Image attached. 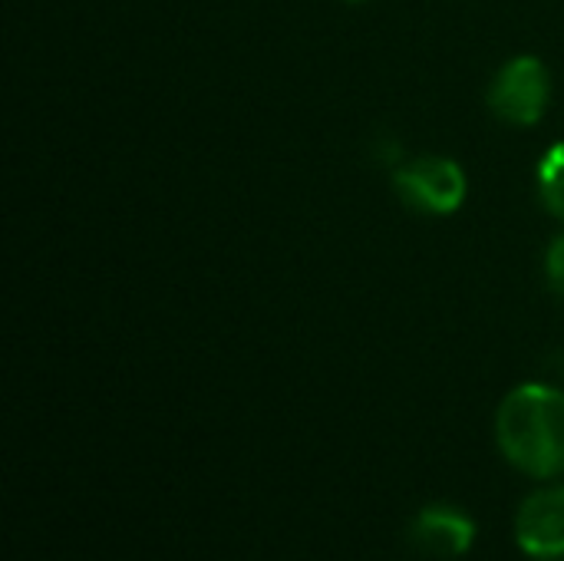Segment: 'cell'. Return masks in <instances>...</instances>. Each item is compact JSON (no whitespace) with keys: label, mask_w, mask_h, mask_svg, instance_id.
I'll use <instances>...</instances> for the list:
<instances>
[{"label":"cell","mask_w":564,"mask_h":561,"mask_svg":"<svg viewBox=\"0 0 564 561\" xmlns=\"http://www.w3.org/2000/svg\"><path fill=\"white\" fill-rule=\"evenodd\" d=\"M496 443L525 476H564V390L549 384L516 387L496 413Z\"/></svg>","instance_id":"6da1fadb"},{"label":"cell","mask_w":564,"mask_h":561,"mask_svg":"<svg viewBox=\"0 0 564 561\" xmlns=\"http://www.w3.org/2000/svg\"><path fill=\"white\" fill-rule=\"evenodd\" d=\"M393 185L397 195L423 215H453L463 208L469 192L463 165L446 155H423L403 162L393 172Z\"/></svg>","instance_id":"7a4b0ae2"},{"label":"cell","mask_w":564,"mask_h":561,"mask_svg":"<svg viewBox=\"0 0 564 561\" xmlns=\"http://www.w3.org/2000/svg\"><path fill=\"white\" fill-rule=\"evenodd\" d=\"M552 103V73L539 56H512L489 86V109L509 126H535Z\"/></svg>","instance_id":"3957f363"},{"label":"cell","mask_w":564,"mask_h":561,"mask_svg":"<svg viewBox=\"0 0 564 561\" xmlns=\"http://www.w3.org/2000/svg\"><path fill=\"white\" fill-rule=\"evenodd\" d=\"M516 542L529 559H564V486L539 489L519 506Z\"/></svg>","instance_id":"277c9868"},{"label":"cell","mask_w":564,"mask_h":561,"mask_svg":"<svg viewBox=\"0 0 564 561\" xmlns=\"http://www.w3.org/2000/svg\"><path fill=\"white\" fill-rule=\"evenodd\" d=\"M410 539L416 549H423L426 555H436V559H459L473 549L476 542V519L459 509V506H446V503H436V506H426L416 519H413V529H410Z\"/></svg>","instance_id":"5b68a950"},{"label":"cell","mask_w":564,"mask_h":561,"mask_svg":"<svg viewBox=\"0 0 564 561\" xmlns=\"http://www.w3.org/2000/svg\"><path fill=\"white\" fill-rule=\"evenodd\" d=\"M539 195L542 205L564 222V142H555L539 162Z\"/></svg>","instance_id":"8992f818"},{"label":"cell","mask_w":564,"mask_h":561,"mask_svg":"<svg viewBox=\"0 0 564 561\" xmlns=\"http://www.w3.org/2000/svg\"><path fill=\"white\" fill-rule=\"evenodd\" d=\"M545 281H549L552 294L564 298V231L552 238V245L545 251Z\"/></svg>","instance_id":"52a82bcc"}]
</instances>
